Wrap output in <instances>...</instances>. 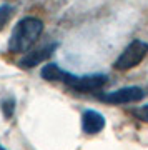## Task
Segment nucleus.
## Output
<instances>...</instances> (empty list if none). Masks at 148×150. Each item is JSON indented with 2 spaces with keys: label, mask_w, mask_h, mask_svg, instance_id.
<instances>
[{
  "label": "nucleus",
  "mask_w": 148,
  "mask_h": 150,
  "mask_svg": "<svg viewBox=\"0 0 148 150\" xmlns=\"http://www.w3.org/2000/svg\"><path fill=\"white\" fill-rule=\"evenodd\" d=\"M43 32V23L35 17H25L17 23L8 38V50L15 54H23L33 43L38 40V37Z\"/></svg>",
  "instance_id": "f257e3e1"
},
{
  "label": "nucleus",
  "mask_w": 148,
  "mask_h": 150,
  "mask_svg": "<svg viewBox=\"0 0 148 150\" xmlns=\"http://www.w3.org/2000/svg\"><path fill=\"white\" fill-rule=\"evenodd\" d=\"M147 54H148V43L143 42V40H133L132 43H128L127 48L115 60L113 67L116 70H130L142 64V60L147 57Z\"/></svg>",
  "instance_id": "f03ea898"
},
{
  "label": "nucleus",
  "mask_w": 148,
  "mask_h": 150,
  "mask_svg": "<svg viewBox=\"0 0 148 150\" xmlns=\"http://www.w3.org/2000/svg\"><path fill=\"white\" fill-rule=\"evenodd\" d=\"M62 82H65L75 92H93V90H100L101 87L108 82V77L103 74H92V75L77 77V75L65 72V77Z\"/></svg>",
  "instance_id": "7ed1b4c3"
},
{
  "label": "nucleus",
  "mask_w": 148,
  "mask_h": 150,
  "mask_svg": "<svg viewBox=\"0 0 148 150\" xmlns=\"http://www.w3.org/2000/svg\"><path fill=\"white\" fill-rule=\"evenodd\" d=\"M145 97V90L142 87H123L118 90L108 92L105 95H101V100L106 103L120 105V103H132V102H140Z\"/></svg>",
  "instance_id": "20e7f679"
},
{
  "label": "nucleus",
  "mask_w": 148,
  "mask_h": 150,
  "mask_svg": "<svg viewBox=\"0 0 148 150\" xmlns=\"http://www.w3.org/2000/svg\"><path fill=\"white\" fill-rule=\"evenodd\" d=\"M105 129V118L97 110H85L82 113V130L85 134L93 135Z\"/></svg>",
  "instance_id": "39448f33"
},
{
  "label": "nucleus",
  "mask_w": 148,
  "mask_h": 150,
  "mask_svg": "<svg viewBox=\"0 0 148 150\" xmlns=\"http://www.w3.org/2000/svg\"><path fill=\"white\" fill-rule=\"evenodd\" d=\"M57 48V43H52V45H45V47L38 48V50H33L30 54H27L23 59L18 62L22 69H32V67H37L38 64H42L53 54V50Z\"/></svg>",
  "instance_id": "423d86ee"
},
{
  "label": "nucleus",
  "mask_w": 148,
  "mask_h": 150,
  "mask_svg": "<svg viewBox=\"0 0 148 150\" xmlns=\"http://www.w3.org/2000/svg\"><path fill=\"white\" fill-rule=\"evenodd\" d=\"M40 75H42L43 80H48V82H57V80H63L65 77V70L60 69L57 64H47L45 67L42 69V72H40Z\"/></svg>",
  "instance_id": "0eeeda50"
},
{
  "label": "nucleus",
  "mask_w": 148,
  "mask_h": 150,
  "mask_svg": "<svg viewBox=\"0 0 148 150\" xmlns=\"http://www.w3.org/2000/svg\"><path fill=\"white\" fill-rule=\"evenodd\" d=\"M0 108H2V113H4V117L5 118H10L15 112V98L12 95H7L2 98V102H0Z\"/></svg>",
  "instance_id": "6e6552de"
},
{
  "label": "nucleus",
  "mask_w": 148,
  "mask_h": 150,
  "mask_svg": "<svg viewBox=\"0 0 148 150\" xmlns=\"http://www.w3.org/2000/svg\"><path fill=\"white\" fill-rule=\"evenodd\" d=\"M12 15V7L10 5H2L0 7V30L5 27V23L8 22Z\"/></svg>",
  "instance_id": "1a4fd4ad"
},
{
  "label": "nucleus",
  "mask_w": 148,
  "mask_h": 150,
  "mask_svg": "<svg viewBox=\"0 0 148 150\" xmlns=\"http://www.w3.org/2000/svg\"><path fill=\"white\" fill-rule=\"evenodd\" d=\"M140 117H142L143 120H147V122H148V105H145V107L142 108V112H140Z\"/></svg>",
  "instance_id": "9d476101"
},
{
  "label": "nucleus",
  "mask_w": 148,
  "mask_h": 150,
  "mask_svg": "<svg viewBox=\"0 0 148 150\" xmlns=\"http://www.w3.org/2000/svg\"><path fill=\"white\" fill-rule=\"evenodd\" d=\"M0 150H7V149H4V145L0 144Z\"/></svg>",
  "instance_id": "9b49d317"
}]
</instances>
